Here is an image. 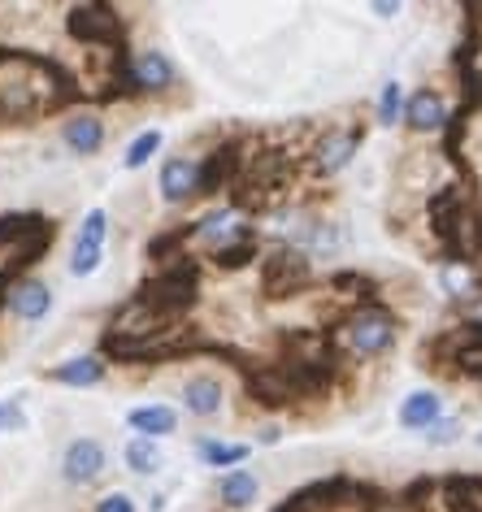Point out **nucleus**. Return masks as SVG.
Here are the masks:
<instances>
[{"label":"nucleus","mask_w":482,"mask_h":512,"mask_svg":"<svg viewBox=\"0 0 482 512\" xmlns=\"http://www.w3.org/2000/svg\"><path fill=\"white\" fill-rule=\"evenodd\" d=\"M196 291H200V270L192 256H174L170 265H161L157 274H148L144 283H139V291L131 300H139L148 313L166 317V322H174L179 313L196 309Z\"/></svg>","instance_id":"1"},{"label":"nucleus","mask_w":482,"mask_h":512,"mask_svg":"<svg viewBox=\"0 0 482 512\" xmlns=\"http://www.w3.org/2000/svg\"><path fill=\"white\" fill-rule=\"evenodd\" d=\"M287 174H291V161L283 152H261V157H244V170L235 178V196H231V209H270L274 196L287 187Z\"/></svg>","instance_id":"2"},{"label":"nucleus","mask_w":482,"mask_h":512,"mask_svg":"<svg viewBox=\"0 0 482 512\" xmlns=\"http://www.w3.org/2000/svg\"><path fill=\"white\" fill-rule=\"evenodd\" d=\"M313 283V261L304 248H278L261 261V291L265 300H287L300 296Z\"/></svg>","instance_id":"3"},{"label":"nucleus","mask_w":482,"mask_h":512,"mask_svg":"<svg viewBox=\"0 0 482 512\" xmlns=\"http://www.w3.org/2000/svg\"><path fill=\"white\" fill-rule=\"evenodd\" d=\"M396 339H400L396 317L383 313V309H365L357 317H348V326H344V343L357 356H383V352L396 348Z\"/></svg>","instance_id":"4"},{"label":"nucleus","mask_w":482,"mask_h":512,"mask_svg":"<svg viewBox=\"0 0 482 512\" xmlns=\"http://www.w3.org/2000/svg\"><path fill=\"white\" fill-rule=\"evenodd\" d=\"M244 391H248V400L261 408H287V404L304 400L300 382L287 365H252L244 374Z\"/></svg>","instance_id":"5"},{"label":"nucleus","mask_w":482,"mask_h":512,"mask_svg":"<svg viewBox=\"0 0 482 512\" xmlns=\"http://www.w3.org/2000/svg\"><path fill=\"white\" fill-rule=\"evenodd\" d=\"M70 35L83 44H105V48H118L126 53V40H122V18L105 5H74L70 9Z\"/></svg>","instance_id":"6"},{"label":"nucleus","mask_w":482,"mask_h":512,"mask_svg":"<svg viewBox=\"0 0 482 512\" xmlns=\"http://www.w3.org/2000/svg\"><path fill=\"white\" fill-rule=\"evenodd\" d=\"M105 239H109V213L105 209H87L79 235H74V252H70V274L74 278H92L105 261Z\"/></svg>","instance_id":"7"},{"label":"nucleus","mask_w":482,"mask_h":512,"mask_svg":"<svg viewBox=\"0 0 482 512\" xmlns=\"http://www.w3.org/2000/svg\"><path fill=\"white\" fill-rule=\"evenodd\" d=\"M244 144L239 139H226L222 148H213L205 161H200V196H218L222 187H235L239 170H244Z\"/></svg>","instance_id":"8"},{"label":"nucleus","mask_w":482,"mask_h":512,"mask_svg":"<svg viewBox=\"0 0 482 512\" xmlns=\"http://www.w3.org/2000/svg\"><path fill=\"white\" fill-rule=\"evenodd\" d=\"M61 473H66V482H74V486L96 482L100 473H105V447L96 439H74L66 447V456H61Z\"/></svg>","instance_id":"9"},{"label":"nucleus","mask_w":482,"mask_h":512,"mask_svg":"<svg viewBox=\"0 0 482 512\" xmlns=\"http://www.w3.org/2000/svg\"><path fill=\"white\" fill-rule=\"evenodd\" d=\"M404 122H409L413 131L435 135V131H448L452 113H448V105H443V96L435 92V87H422V92H413L409 105H404Z\"/></svg>","instance_id":"10"},{"label":"nucleus","mask_w":482,"mask_h":512,"mask_svg":"<svg viewBox=\"0 0 482 512\" xmlns=\"http://www.w3.org/2000/svg\"><path fill=\"white\" fill-rule=\"evenodd\" d=\"M5 304L22 322H40V317L53 313V291H48V283H40V278H22V283L9 287Z\"/></svg>","instance_id":"11"},{"label":"nucleus","mask_w":482,"mask_h":512,"mask_svg":"<svg viewBox=\"0 0 482 512\" xmlns=\"http://www.w3.org/2000/svg\"><path fill=\"white\" fill-rule=\"evenodd\" d=\"M161 196L170 204L200 196V161L196 157H170L161 165Z\"/></svg>","instance_id":"12"},{"label":"nucleus","mask_w":482,"mask_h":512,"mask_svg":"<svg viewBox=\"0 0 482 512\" xmlns=\"http://www.w3.org/2000/svg\"><path fill=\"white\" fill-rule=\"evenodd\" d=\"M126 426L135 430V439H166L179 426V413L170 404H139L126 413Z\"/></svg>","instance_id":"13"},{"label":"nucleus","mask_w":482,"mask_h":512,"mask_svg":"<svg viewBox=\"0 0 482 512\" xmlns=\"http://www.w3.org/2000/svg\"><path fill=\"white\" fill-rule=\"evenodd\" d=\"M357 148H361V131H335V135H326L322 139V148H317V174H339L344 165L357 157Z\"/></svg>","instance_id":"14"},{"label":"nucleus","mask_w":482,"mask_h":512,"mask_svg":"<svg viewBox=\"0 0 482 512\" xmlns=\"http://www.w3.org/2000/svg\"><path fill=\"white\" fill-rule=\"evenodd\" d=\"M61 139H66L70 152H79V157H92L105 144V122L92 118V113H74V118L61 126Z\"/></svg>","instance_id":"15"},{"label":"nucleus","mask_w":482,"mask_h":512,"mask_svg":"<svg viewBox=\"0 0 482 512\" xmlns=\"http://www.w3.org/2000/svg\"><path fill=\"white\" fill-rule=\"evenodd\" d=\"M131 74H135L139 92H166V87L174 83V66H170L166 53H135Z\"/></svg>","instance_id":"16"},{"label":"nucleus","mask_w":482,"mask_h":512,"mask_svg":"<svg viewBox=\"0 0 482 512\" xmlns=\"http://www.w3.org/2000/svg\"><path fill=\"white\" fill-rule=\"evenodd\" d=\"M443 421V400L435 391H413L409 400L400 404V426L404 430H430Z\"/></svg>","instance_id":"17"},{"label":"nucleus","mask_w":482,"mask_h":512,"mask_svg":"<svg viewBox=\"0 0 482 512\" xmlns=\"http://www.w3.org/2000/svg\"><path fill=\"white\" fill-rule=\"evenodd\" d=\"M48 378L61 382V387H96L105 382V361L100 356H74V361H61L57 369H48Z\"/></svg>","instance_id":"18"},{"label":"nucleus","mask_w":482,"mask_h":512,"mask_svg":"<svg viewBox=\"0 0 482 512\" xmlns=\"http://www.w3.org/2000/svg\"><path fill=\"white\" fill-rule=\"evenodd\" d=\"M183 408L192 417H218V408H222V382L218 378H192L183 387Z\"/></svg>","instance_id":"19"},{"label":"nucleus","mask_w":482,"mask_h":512,"mask_svg":"<svg viewBox=\"0 0 482 512\" xmlns=\"http://www.w3.org/2000/svg\"><path fill=\"white\" fill-rule=\"evenodd\" d=\"M218 491H222V504L239 512V508H252V504H257V495H261V482L252 478L248 469H231V473H222Z\"/></svg>","instance_id":"20"},{"label":"nucleus","mask_w":482,"mask_h":512,"mask_svg":"<svg viewBox=\"0 0 482 512\" xmlns=\"http://www.w3.org/2000/svg\"><path fill=\"white\" fill-rule=\"evenodd\" d=\"M196 456L205 460L209 469H226V473H231L235 465H244V460L252 456V447H248V443H222V439H200V443H196Z\"/></svg>","instance_id":"21"},{"label":"nucleus","mask_w":482,"mask_h":512,"mask_svg":"<svg viewBox=\"0 0 482 512\" xmlns=\"http://www.w3.org/2000/svg\"><path fill=\"white\" fill-rule=\"evenodd\" d=\"M252 261H257V235H252V230H239L231 243L213 248V265H218V270H244Z\"/></svg>","instance_id":"22"},{"label":"nucleus","mask_w":482,"mask_h":512,"mask_svg":"<svg viewBox=\"0 0 482 512\" xmlns=\"http://www.w3.org/2000/svg\"><path fill=\"white\" fill-rule=\"evenodd\" d=\"M122 460H126V469L131 473L148 478V473H157L161 465H166V452H161L157 439H131L126 443V452H122Z\"/></svg>","instance_id":"23"},{"label":"nucleus","mask_w":482,"mask_h":512,"mask_svg":"<svg viewBox=\"0 0 482 512\" xmlns=\"http://www.w3.org/2000/svg\"><path fill=\"white\" fill-rule=\"evenodd\" d=\"M161 139H166L161 131L135 135V139H131V148H126V157H122V165H126V170H139V165H148V161L161 152Z\"/></svg>","instance_id":"24"},{"label":"nucleus","mask_w":482,"mask_h":512,"mask_svg":"<svg viewBox=\"0 0 482 512\" xmlns=\"http://www.w3.org/2000/svg\"><path fill=\"white\" fill-rule=\"evenodd\" d=\"M404 118V87L400 83H387L383 96H378V122L383 126H396Z\"/></svg>","instance_id":"25"},{"label":"nucleus","mask_w":482,"mask_h":512,"mask_svg":"<svg viewBox=\"0 0 482 512\" xmlns=\"http://www.w3.org/2000/svg\"><path fill=\"white\" fill-rule=\"evenodd\" d=\"M27 430V413L18 400H0V434H18Z\"/></svg>","instance_id":"26"},{"label":"nucleus","mask_w":482,"mask_h":512,"mask_svg":"<svg viewBox=\"0 0 482 512\" xmlns=\"http://www.w3.org/2000/svg\"><path fill=\"white\" fill-rule=\"evenodd\" d=\"M331 287H339V291H365V296H374V278L361 274V270H339L331 278Z\"/></svg>","instance_id":"27"},{"label":"nucleus","mask_w":482,"mask_h":512,"mask_svg":"<svg viewBox=\"0 0 482 512\" xmlns=\"http://www.w3.org/2000/svg\"><path fill=\"white\" fill-rule=\"evenodd\" d=\"M456 439H461V421H456V417H448V421H439V426L426 430V443H435V447H448Z\"/></svg>","instance_id":"28"},{"label":"nucleus","mask_w":482,"mask_h":512,"mask_svg":"<svg viewBox=\"0 0 482 512\" xmlns=\"http://www.w3.org/2000/svg\"><path fill=\"white\" fill-rule=\"evenodd\" d=\"M469 256L482 261V200H474V209H469Z\"/></svg>","instance_id":"29"},{"label":"nucleus","mask_w":482,"mask_h":512,"mask_svg":"<svg viewBox=\"0 0 482 512\" xmlns=\"http://www.w3.org/2000/svg\"><path fill=\"white\" fill-rule=\"evenodd\" d=\"M96 512H135V499L126 495V491H109V495L96 504Z\"/></svg>","instance_id":"30"},{"label":"nucleus","mask_w":482,"mask_h":512,"mask_svg":"<svg viewBox=\"0 0 482 512\" xmlns=\"http://www.w3.org/2000/svg\"><path fill=\"white\" fill-rule=\"evenodd\" d=\"M365 512H409V508H404V504H391V499L378 495V499H370V504H365Z\"/></svg>","instance_id":"31"},{"label":"nucleus","mask_w":482,"mask_h":512,"mask_svg":"<svg viewBox=\"0 0 482 512\" xmlns=\"http://www.w3.org/2000/svg\"><path fill=\"white\" fill-rule=\"evenodd\" d=\"M278 439H283V430H278V426H261V430H257V443H261V447H274Z\"/></svg>","instance_id":"32"},{"label":"nucleus","mask_w":482,"mask_h":512,"mask_svg":"<svg viewBox=\"0 0 482 512\" xmlns=\"http://www.w3.org/2000/svg\"><path fill=\"white\" fill-rule=\"evenodd\" d=\"M374 14H378V18H396V14H400V5H387V0H378Z\"/></svg>","instance_id":"33"},{"label":"nucleus","mask_w":482,"mask_h":512,"mask_svg":"<svg viewBox=\"0 0 482 512\" xmlns=\"http://www.w3.org/2000/svg\"><path fill=\"white\" fill-rule=\"evenodd\" d=\"M474 443H478V447H482V430H478V434H474Z\"/></svg>","instance_id":"34"}]
</instances>
